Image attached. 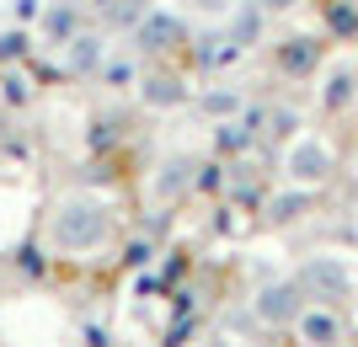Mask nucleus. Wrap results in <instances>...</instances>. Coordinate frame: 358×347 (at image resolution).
<instances>
[{"mask_svg": "<svg viewBox=\"0 0 358 347\" xmlns=\"http://www.w3.org/2000/svg\"><path fill=\"white\" fill-rule=\"evenodd\" d=\"M289 171H294V177H305V182H321V177L331 171V155H327V150H321V145L310 139V145H299V150H294Z\"/></svg>", "mask_w": 358, "mask_h": 347, "instance_id": "f257e3e1", "label": "nucleus"}, {"mask_svg": "<svg viewBox=\"0 0 358 347\" xmlns=\"http://www.w3.org/2000/svg\"><path fill=\"white\" fill-rule=\"evenodd\" d=\"M278 59H284V70H299V75H305V70L321 59V43H315V38H289V48Z\"/></svg>", "mask_w": 358, "mask_h": 347, "instance_id": "f03ea898", "label": "nucleus"}]
</instances>
